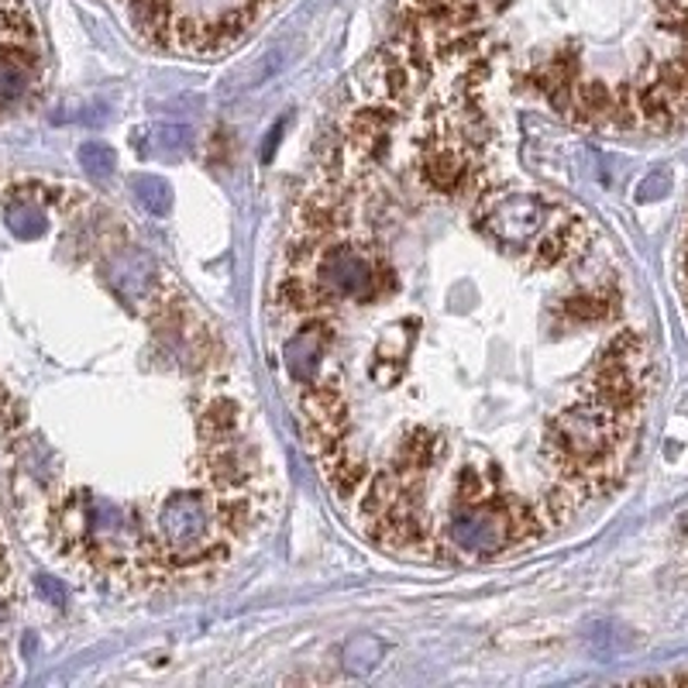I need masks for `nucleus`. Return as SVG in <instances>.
I'll use <instances>...</instances> for the list:
<instances>
[{"label":"nucleus","mask_w":688,"mask_h":688,"mask_svg":"<svg viewBox=\"0 0 688 688\" xmlns=\"http://www.w3.org/2000/svg\"><path fill=\"white\" fill-rule=\"evenodd\" d=\"M214 517L204 496L176 493L158 506V544L162 555L176 564H196L211 558Z\"/></svg>","instance_id":"obj_1"},{"label":"nucleus","mask_w":688,"mask_h":688,"mask_svg":"<svg viewBox=\"0 0 688 688\" xmlns=\"http://www.w3.org/2000/svg\"><path fill=\"white\" fill-rule=\"evenodd\" d=\"M444 540L451 551H461L469 558H496L506 548L517 544L513 520L506 513L502 499H493V506H458V510L444 523Z\"/></svg>","instance_id":"obj_2"},{"label":"nucleus","mask_w":688,"mask_h":688,"mask_svg":"<svg viewBox=\"0 0 688 688\" xmlns=\"http://www.w3.org/2000/svg\"><path fill=\"white\" fill-rule=\"evenodd\" d=\"M479 217L499 245L531 249L548 225V204L534 193H496L479 207Z\"/></svg>","instance_id":"obj_3"},{"label":"nucleus","mask_w":688,"mask_h":688,"mask_svg":"<svg viewBox=\"0 0 688 688\" xmlns=\"http://www.w3.org/2000/svg\"><path fill=\"white\" fill-rule=\"evenodd\" d=\"M314 286L320 290L323 303H331V300H372L375 286H379L375 262L358 249L334 245L320 255Z\"/></svg>","instance_id":"obj_4"},{"label":"nucleus","mask_w":688,"mask_h":688,"mask_svg":"<svg viewBox=\"0 0 688 688\" xmlns=\"http://www.w3.org/2000/svg\"><path fill=\"white\" fill-rule=\"evenodd\" d=\"M107 279L120 296H125L128 303H135V307L149 303L152 293H155V266H152V258L138 249H120L111 258Z\"/></svg>","instance_id":"obj_5"},{"label":"nucleus","mask_w":688,"mask_h":688,"mask_svg":"<svg viewBox=\"0 0 688 688\" xmlns=\"http://www.w3.org/2000/svg\"><path fill=\"white\" fill-rule=\"evenodd\" d=\"M328 344H331V328H328V323H310V328H303V331L286 344V366H290V375L300 379V382H310Z\"/></svg>","instance_id":"obj_6"},{"label":"nucleus","mask_w":688,"mask_h":688,"mask_svg":"<svg viewBox=\"0 0 688 688\" xmlns=\"http://www.w3.org/2000/svg\"><path fill=\"white\" fill-rule=\"evenodd\" d=\"M464 173H469V166H464L458 152H434L428 162H423V179H428V187L437 193L461 190Z\"/></svg>","instance_id":"obj_7"},{"label":"nucleus","mask_w":688,"mask_h":688,"mask_svg":"<svg viewBox=\"0 0 688 688\" xmlns=\"http://www.w3.org/2000/svg\"><path fill=\"white\" fill-rule=\"evenodd\" d=\"M131 196L138 200V207L152 217L169 214V207H173V190L166 179H158V176H131Z\"/></svg>","instance_id":"obj_8"},{"label":"nucleus","mask_w":688,"mask_h":688,"mask_svg":"<svg viewBox=\"0 0 688 688\" xmlns=\"http://www.w3.org/2000/svg\"><path fill=\"white\" fill-rule=\"evenodd\" d=\"M31 84V69L22 59V52H4L0 55V107L14 104L17 97H25Z\"/></svg>","instance_id":"obj_9"},{"label":"nucleus","mask_w":688,"mask_h":688,"mask_svg":"<svg viewBox=\"0 0 688 688\" xmlns=\"http://www.w3.org/2000/svg\"><path fill=\"white\" fill-rule=\"evenodd\" d=\"M8 228H11L14 238L35 241V238L46 234L49 220H46L42 207H35V204H28V200H22V204H11L8 207Z\"/></svg>","instance_id":"obj_10"},{"label":"nucleus","mask_w":688,"mask_h":688,"mask_svg":"<svg viewBox=\"0 0 688 688\" xmlns=\"http://www.w3.org/2000/svg\"><path fill=\"white\" fill-rule=\"evenodd\" d=\"M382 658V644L375 637H355L344 647V667L355 675H369Z\"/></svg>","instance_id":"obj_11"},{"label":"nucleus","mask_w":688,"mask_h":688,"mask_svg":"<svg viewBox=\"0 0 688 688\" xmlns=\"http://www.w3.org/2000/svg\"><path fill=\"white\" fill-rule=\"evenodd\" d=\"M238 423V407L231 399H214L207 413H204V434H211L214 441H228Z\"/></svg>","instance_id":"obj_12"},{"label":"nucleus","mask_w":688,"mask_h":688,"mask_svg":"<svg viewBox=\"0 0 688 688\" xmlns=\"http://www.w3.org/2000/svg\"><path fill=\"white\" fill-rule=\"evenodd\" d=\"M190 149V128H179V125H158L152 128V152L158 158H176Z\"/></svg>","instance_id":"obj_13"},{"label":"nucleus","mask_w":688,"mask_h":688,"mask_svg":"<svg viewBox=\"0 0 688 688\" xmlns=\"http://www.w3.org/2000/svg\"><path fill=\"white\" fill-rule=\"evenodd\" d=\"M79 166H84L93 179H107L117 166V158L107 145H100V141H87L84 149H79Z\"/></svg>","instance_id":"obj_14"},{"label":"nucleus","mask_w":688,"mask_h":688,"mask_svg":"<svg viewBox=\"0 0 688 688\" xmlns=\"http://www.w3.org/2000/svg\"><path fill=\"white\" fill-rule=\"evenodd\" d=\"M667 190H672V173L667 169H658V173H651L640 183V190H637V200L640 204H647V200H658V196H664Z\"/></svg>","instance_id":"obj_15"},{"label":"nucleus","mask_w":688,"mask_h":688,"mask_svg":"<svg viewBox=\"0 0 688 688\" xmlns=\"http://www.w3.org/2000/svg\"><path fill=\"white\" fill-rule=\"evenodd\" d=\"M38 593H42L52 606H66V589H63V585H59L55 578H49V575H38Z\"/></svg>","instance_id":"obj_16"}]
</instances>
